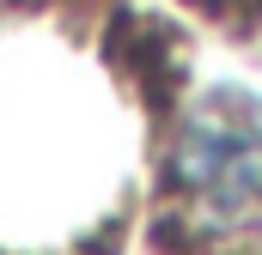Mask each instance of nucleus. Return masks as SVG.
<instances>
[{
	"mask_svg": "<svg viewBox=\"0 0 262 255\" xmlns=\"http://www.w3.org/2000/svg\"><path fill=\"white\" fill-rule=\"evenodd\" d=\"M171 189L195 231H250L262 219V110L220 91L195 104L171 146Z\"/></svg>",
	"mask_w": 262,
	"mask_h": 255,
	"instance_id": "1",
	"label": "nucleus"
}]
</instances>
